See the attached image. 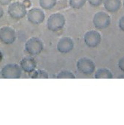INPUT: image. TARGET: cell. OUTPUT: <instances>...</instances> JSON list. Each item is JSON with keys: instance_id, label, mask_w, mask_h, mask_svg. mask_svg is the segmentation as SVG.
<instances>
[{"instance_id": "obj_1", "label": "cell", "mask_w": 124, "mask_h": 125, "mask_svg": "<svg viewBox=\"0 0 124 125\" xmlns=\"http://www.w3.org/2000/svg\"><path fill=\"white\" fill-rule=\"evenodd\" d=\"M66 24V18L61 13H54L51 14L47 21L48 29L53 32L61 31Z\"/></svg>"}, {"instance_id": "obj_2", "label": "cell", "mask_w": 124, "mask_h": 125, "mask_svg": "<svg viewBox=\"0 0 124 125\" xmlns=\"http://www.w3.org/2000/svg\"><path fill=\"white\" fill-rule=\"evenodd\" d=\"M44 47V44L42 40L38 37H31L29 38L24 46V50L29 55H38L41 53Z\"/></svg>"}, {"instance_id": "obj_3", "label": "cell", "mask_w": 124, "mask_h": 125, "mask_svg": "<svg viewBox=\"0 0 124 125\" xmlns=\"http://www.w3.org/2000/svg\"><path fill=\"white\" fill-rule=\"evenodd\" d=\"M26 6L20 2H11L8 5V14L14 20H19L24 18L27 14Z\"/></svg>"}, {"instance_id": "obj_4", "label": "cell", "mask_w": 124, "mask_h": 125, "mask_svg": "<svg viewBox=\"0 0 124 125\" xmlns=\"http://www.w3.org/2000/svg\"><path fill=\"white\" fill-rule=\"evenodd\" d=\"M92 22L96 29L103 30L107 29L111 25V18L108 13L104 11H99L94 14Z\"/></svg>"}, {"instance_id": "obj_5", "label": "cell", "mask_w": 124, "mask_h": 125, "mask_svg": "<svg viewBox=\"0 0 124 125\" xmlns=\"http://www.w3.org/2000/svg\"><path fill=\"white\" fill-rule=\"evenodd\" d=\"M22 73V70L20 65L17 64H6L1 70V76L4 79H19Z\"/></svg>"}, {"instance_id": "obj_6", "label": "cell", "mask_w": 124, "mask_h": 125, "mask_svg": "<svg viewBox=\"0 0 124 125\" xmlns=\"http://www.w3.org/2000/svg\"><path fill=\"white\" fill-rule=\"evenodd\" d=\"M76 66L78 71L86 76L93 74L96 71V65L92 59L87 57H82L78 59Z\"/></svg>"}, {"instance_id": "obj_7", "label": "cell", "mask_w": 124, "mask_h": 125, "mask_svg": "<svg viewBox=\"0 0 124 125\" xmlns=\"http://www.w3.org/2000/svg\"><path fill=\"white\" fill-rule=\"evenodd\" d=\"M84 42L89 48H96L102 41V36L100 33L96 30H89L84 35Z\"/></svg>"}, {"instance_id": "obj_8", "label": "cell", "mask_w": 124, "mask_h": 125, "mask_svg": "<svg viewBox=\"0 0 124 125\" xmlns=\"http://www.w3.org/2000/svg\"><path fill=\"white\" fill-rule=\"evenodd\" d=\"M26 17L28 21L34 25H40L43 23L46 17L43 9L38 8H32L29 10Z\"/></svg>"}, {"instance_id": "obj_9", "label": "cell", "mask_w": 124, "mask_h": 125, "mask_svg": "<svg viewBox=\"0 0 124 125\" xmlns=\"http://www.w3.org/2000/svg\"><path fill=\"white\" fill-rule=\"evenodd\" d=\"M17 35L15 30L10 26L0 28V41L6 45L12 44L15 42Z\"/></svg>"}, {"instance_id": "obj_10", "label": "cell", "mask_w": 124, "mask_h": 125, "mask_svg": "<svg viewBox=\"0 0 124 125\" xmlns=\"http://www.w3.org/2000/svg\"><path fill=\"white\" fill-rule=\"evenodd\" d=\"M74 41L70 37H62L57 43V50L59 52L66 54L71 52L74 48Z\"/></svg>"}, {"instance_id": "obj_11", "label": "cell", "mask_w": 124, "mask_h": 125, "mask_svg": "<svg viewBox=\"0 0 124 125\" xmlns=\"http://www.w3.org/2000/svg\"><path fill=\"white\" fill-rule=\"evenodd\" d=\"M19 65L22 71L30 73L36 70L37 62L32 56H25L21 59Z\"/></svg>"}, {"instance_id": "obj_12", "label": "cell", "mask_w": 124, "mask_h": 125, "mask_svg": "<svg viewBox=\"0 0 124 125\" xmlns=\"http://www.w3.org/2000/svg\"><path fill=\"white\" fill-rule=\"evenodd\" d=\"M103 6L108 13H116L122 5L121 0H103Z\"/></svg>"}, {"instance_id": "obj_13", "label": "cell", "mask_w": 124, "mask_h": 125, "mask_svg": "<svg viewBox=\"0 0 124 125\" xmlns=\"http://www.w3.org/2000/svg\"><path fill=\"white\" fill-rule=\"evenodd\" d=\"M95 79H112L113 78V74L111 71L108 69V68H99L94 73Z\"/></svg>"}, {"instance_id": "obj_14", "label": "cell", "mask_w": 124, "mask_h": 125, "mask_svg": "<svg viewBox=\"0 0 124 125\" xmlns=\"http://www.w3.org/2000/svg\"><path fill=\"white\" fill-rule=\"evenodd\" d=\"M57 4V0H39V5L43 10H49Z\"/></svg>"}, {"instance_id": "obj_15", "label": "cell", "mask_w": 124, "mask_h": 125, "mask_svg": "<svg viewBox=\"0 0 124 125\" xmlns=\"http://www.w3.org/2000/svg\"><path fill=\"white\" fill-rule=\"evenodd\" d=\"M29 76L32 79H48L49 78L48 73L42 69L35 70L33 72L29 73Z\"/></svg>"}, {"instance_id": "obj_16", "label": "cell", "mask_w": 124, "mask_h": 125, "mask_svg": "<svg viewBox=\"0 0 124 125\" xmlns=\"http://www.w3.org/2000/svg\"><path fill=\"white\" fill-rule=\"evenodd\" d=\"M87 0H69L70 6L75 10H78L85 6Z\"/></svg>"}, {"instance_id": "obj_17", "label": "cell", "mask_w": 124, "mask_h": 125, "mask_svg": "<svg viewBox=\"0 0 124 125\" xmlns=\"http://www.w3.org/2000/svg\"><path fill=\"white\" fill-rule=\"evenodd\" d=\"M56 77L58 79H75L76 78L74 73L69 70H64V71H60L57 74V76Z\"/></svg>"}, {"instance_id": "obj_18", "label": "cell", "mask_w": 124, "mask_h": 125, "mask_svg": "<svg viewBox=\"0 0 124 125\" xmlns=\"http://www.w3.org/2000/svg\"><path fill=\"white\" fill-rule=\"evenodd\" d=\"M87 2L92 7H99L103 4V0H87Z\"/></svg>"}, {"instance_id": "obj_19", "label": "cell", "mask_w": 124, "mask_h": 125, "mask_svg": "<svg viewBox=\"0 0 124 125\" xmlns=\"http://www.w3.org/2000/svg\"><path fill=\"white\" fill-rule=\"evenodd\" d=\"M118 67L120 68V70L124 73V55L120 59L118 62Z\"/></svg>"}, {"instance_id": "obj_20", "label": "cell", "mask_w": 124, "mask_h": 125, "mask_svg": "<svg viewBox=\"0 0 124 125\" xmlns=\"http://www.w3.org/2000/svg\"><path fill=\"white\" fill-rule=\"evenodd\" d=\"M118 26L119 28L121 31H124V15L122 16L120 20H119V22H118Z\"/></svg>"}, {"instance_id": "obj_21", "label": "cell", "mask_w": 124, "mask_h": 125, "mask_svg": "<svg viewBox=\"0 0 124 125\" xmlns=\"http://www.w3.org/2000/svg\"><path fill=\"white\" fill-rule=\"evenodd\" d=\"M12 0H0V5L2 6H5V5H9Z\"/></svg>"}, {"instance_id": "obj_22", "label": "cell", "mask_w": 124, "mask_h": 125, "mask_svg": "<svg viewBox=\"0 0 124 125\" xmlns=\"http://www.w3.org/2000/svg\"><path fill=\"white\" fill-rule=\"evenodd\" d=\"M4 16V9L2 8V5H0V19Z\"/></svg>"}, {"instance_id": "obj_23", "label": "cell", "mask_w": 124, "mask_h": 125, "mask_svg": "<svg viewBox=\"0 0 124 125\" xmlns=\"http://www.w3.org/2000/svg\"><path fill=\"white\" fill-rule=\"evenodd\" d=\"M3 59V54H2V51L0 50V62H2V60Z\"/></svg>"}, {"instance_id": "obj_24", "label": "cell", "mask_w": 124, "mask_h": 125, "mask_svg": "<svg viewBox=\"0 0 124 125\" xmlns=\"http://www.w3.org/2000/svg\"><path fill=\"white\" fill-rule=\"evenodd\" d=\"M123 8H124V1H123Z\"/></svg>"}, {"instance_id": "obj_25", "label": "cell", "mask_w": 124, "mask_h": 125, "mask_svg": "<svg viewBox=\"0 0 124 125\" xmlns=\"http://www.w3.org/2000/svg\"><path fill=\"white\" fill-rule=\"evenodd\" d=\"M0 75H1V70H0Z\"/></svg>"}]
</instances>
